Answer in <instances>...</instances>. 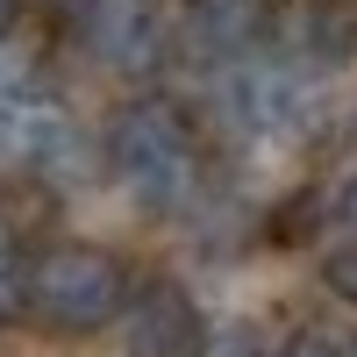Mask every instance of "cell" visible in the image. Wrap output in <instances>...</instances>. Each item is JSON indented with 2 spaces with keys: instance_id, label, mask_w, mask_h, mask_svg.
Instances as JSON below:
<instances>
[{
  "instance_id": "obj_5",
  "label": "cell",
  "mask_w": 357,
  "mask_h": 357,
  "mask_svg": "<svg viewBox=\"0 0 357 357\" xmlns=\"http://www.w3.org/2000/svg\"><path fill=\"white\" fill-rule=\"evenodd\" d=\"M122 343L136 357H193L200 350V307L178 279H143L122 301Z\"/></svg>"
},
{
  "instance_id": "obj_1",
  "label": "cell",
  "mask_w": 357,
  "mask_h": 357,
  "mask_svg": "<svg viewBox=\"0 0 357 357\" xmlns=\"http://www.w3.org/2000/svg\"><path fill=\"white\" fill-rule=\"evenodd\" d=\"M100 158L143 215H178V207L200 200V136L186 122V107L165 93H136L114 107Z\"/></svg>"
},
{
  "instance_id": "obj_2",
  "label": "cell",
  "mask_w": 357,
  "mask_h": 357,
  "mask_svg": "<svg viewBox=\"0 0 357 357\" xmlns=\"http://www.w3.org/2000/svg\"><path fill=\"white\" fill-rule=\"evenodd\" d=\"M22 301L36 307V321L65 336H93L107 321H122V301H129V272L122 257L100 250V243H50L29 257V286Z\"/></svg>"
},
{
  "instance_id": "obj_15",
  "label": "cell",
  "mask_w": 357,
  "mask_h": 357,
  "mask_svg": "<svg viewBox=\"0 0 357 357\" xmlns=\"http://www.w3.org/2000/svg\"><path fill=\"white\" fill-rule=\"evenodd\" d=\"M350 357H357V350H350Z\"/></svg>"
},
{
  "instance_id": "obj_3",
  "label": "cell",
  "mask_w": 357,
  "mask_h": 357,
  "mask_svg": "<svg viewBox=\"0 0 357 357\" xmlns=\"http://www.w3.org/2000/svg\"><path fill=\"white\" fill-rule=\"evenodd\" d=\"M314 107V79L293 65V57H272V50H250L236 65H215V114L229 136L243 143H286L301 136Z\"/></svg>"
},
{
  "instance_id": "obj_10",
  "label": "cell",
  "mask_w": 357,
  "mask_h": 357,
  "mask_svg": "<svg viewBox=\"0 0 357 357\" xmlns=\"http://www.w3.org/2000/svg\"><path fill=\"white\" fill-rule=\"evenodd\" d=\"M329 215H336V229L357 243V172H343V178H336V193H329Z\"/></svg>"
},
{
  "instance_id": "obj_4",
  "label": "cell",
  "mask_w": 357,
  "mask_h": 357,
  "mask_svg": "<svg viewBox=\"0 0 357 357\" xmlns=\"http://www.w3.org/2000/svg\"><path fill=\"white\" fill-rule=\"evenodd\" d=\"M72 43L114 79H151L172 50L158 0H72Z\"/></svg>"
},
{
  "instance_id": "obj_8",
  "label": "cell",
  "mask_w": 357,
  "mask_h": 357,
  "mask_svg": "<svg viewBox=\"0 0 357 357\" xmlns=\"http://www.w3.org/2000/svg\"><path fill=\"white\" fill-rule=\"evenodd\" d=\"M22 286H29V264H22V250L8 243V229H0V321L22 307Z\"/></svg>"
},
{
  "instance_id": "obj_11",
  "label": "cell",
  "mask_w": 357,
  "mask_h": 357,
  "mask_svg": "<svg viewBox=\"0 0 357 357\" xmlns=\"http://www.w3.org/2000/svg\"><path fill=\"white\" fill-rule=\"evenodd\" d=\"M329 293H336V301H350V307H357V243L329 257Z\"/></svg>"
},
{
  "instance_id": "obj_14",
  "label": "cell",
  "mask_w": 357,
  "mask_h": 357,
  "mask_svg": "<svg viewBox=\"0 0 357 357\" xmlns=\"http://www.w3.org/2000/svg\"><path fill=\"white\" fill-rule=\"evenodd\" d=\"M15 15H22V0H0V43L15 36Z\"/></svg>"
},
{
  "instance_id": "obj_13",
  "label": "cell",
  "mask_w": 357,
  "mask_h": 357,
  "mask_svg": "<svg viewBox=\"0 0 357 357\" xmlns=\"http://www.w3.org/2000/svg\"><path fill=\"white\" fill-rule=\"evenodd\" d=\"M279 357H343V350H336L329 336H293V343H286Z\"/></svg>"
},
{
  "instance_id": "obj_7",
  "label": "cell",
  "mask_w": 357,
  "mask_h": 357,
  "mask_svg": "<svg viewBox=\"0 0 357 357\" xmlns=\"http://www.w3.org/2000/svg\"><path fill=\"white\" fill-rule=\"evenodd\" d=\"M264 29H272V0H186V36L215 65L264 50Z\"/></svg>"
},
{
  "instance_id": "obj_6",
  "label": "cell",
  "mask_w": 357,
  "mask_h": 357,
  "mask_svg": "<svg viewBox=\"0 0 357 357\" xmlns=\"http://www.w3.org/2000/svg\"><path fill=\"white\" fill-rule=\"evenodd\" d=\"M79 158H86V136H79V122H72V114L57 107L50 93H36V86H29V93H22V114H15L8 165L36 172V178H72V172H79Z\"/></svg>"
},
{
  "instance_id": "obj_9",
  "label": "cell",
  "mask_w": 357,
  "mask_h": 357,
  "mask_svg": "<svg viewBox=\"0 0 357 357\" xmlns=\"http://www.w3.org/2000/svg\"><path fill=\"white\" fill-rule=\"evenodd\" d=\"M193 357H257V329H222V336H200Z\"/></svg>"
},
{
  "instance_id": "obj_12",
  "label": "cell",
  "mask_w": 357,
  "mask_h": 357,
  "mask_svg": "<svg viewBox=\"0 0 357 357\" xmlns=\"http://www.w3.org/2000/svg\"><path fill=\"white\" fill-rule=\"evenodd\" d=\"M29 86H0V165H8V143H15V114H22Z\"/></svg>"
}]
</instances>
